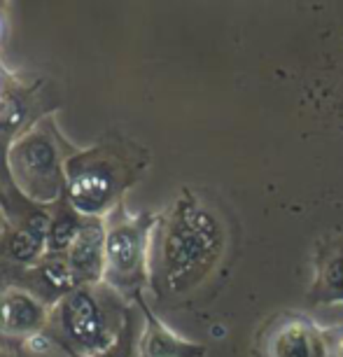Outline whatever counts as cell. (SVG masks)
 I'll use <instances>...</instances> for the list:
<instances>
[{
  "mask_svg": "<svg viewBox=\"0 0 343 357\" xmlns=\"http://www.w3.org/2000/svg\"><path fill=\"white\" fill-rule=\"evenodd\" d=\"M43 306L26 292H10L0 301V329L3 332H36L43 325Z\"/></svg>",
  "mask_w": 343,
  "mask_h": 357,
  "instance_id": "cell-2",
  "label": "cell"
},
{
  "mask_svg": "<svg viewBox=\"0 0 343 357\" xmlns=\"http://www.w3.org/2000/svg\"><path fill=\"white\" fill-rule=\"evenodd\" d=\"M40 236L33 234L31 229H24V231H19L15 236V241H12V255H15L17 259H31L33 255L38 252L40 248Z\"/></svg>",
  "mask_w": 343,
  "mask_h": 357,
  "instance_id": "cell-9",
  "label": "cell"
},
{
  "mask_svg": "<svg viewBox=\"0 0 343 357\" xmlns=\"http://www.w3.org/2000/svg\"><path fill=\"white\" fill-rule=\"evenodd\" d=\"M105 259L117 271H131L138 261V238L131 229L119 227L105 238Z\"/></svg>",
  "mask_w": 343,
  "mask_h": 357,
  "instance_id": "cell-5",
  "label": "cell"
},
{
  "mask_svg": "<svg viewBox=\"0 0 343 357\" xmlns=\"http://www.w3.org/2000/svg\"><path fill=\"white\" fill-rule=\"evenodd\" d=\"M107 194H110V180L100 175V171H93L75 180L70 197L75 208H79L82 213H93L98 206L105 204Z\"/></svg>",
  "mask_w": 343,
  "mask_h": 357,
  "instance_id": "cell-4",
  "label": "cell"
},
{
  "mask_svg": "<svg viewBox=\"0 0 343 357\" xmlns=\"http://www.w3.org/2000/svg\"><path fill=\"white\" fill-rule=\"evenodd\" d=\"M77 220L70 218V215H63L52 225L49 229V243L56 248V250H63V248L73 245L77 241Z\"/></svg>",
  "mask_w": 343,
  "mask_h": 357,
  "instance_id": "cell-8",
  "label": "cell"
},
{
  "mask_svg": "<svg viewBox=\"0 0 343 357\" xmlns=\"http://www.w3.org/2000/svg\"><path fill=\"white\" fill-rule=\"evenodd\" d=\"M66 334L73 336L79 346H91L105 336V322L98 304L89 292H75L63 301L61 311Z\"/></svg>",
  "mask_w": 343,
  "mask_h": 357,
  "instance_id": "cell-1",
  "label": "cell"
},
{
  "mask_svg": "<svg viewBox=\"0 0 343 357\" xmlns=\"http://www.w3.org/2000/svg\"><path fill=\"white\" fill-rule=\"evenodd\" d=\"M19 161H22L24 175L36 178V185L52 183L56 178V157L54 147L43 138H29L19 147Z\"/></svg>",
  "mask_w": 343,
  "mask_h": 357,
  "instance_id": "cell-3",
  "label": "cell"
},
{
  "mask_svg": "<svg viewBox=\"0 0 343 357\" xmlns=\"http://www.w3.org/2000/svg\"><path fill=\"white\" fill-rule=\"evenodd\" d=\"M47 278H49L56 287H61L70 280V271L63 264H52V266H47Z\"/></svg>",
  "mask_w": 343,
  "mask_h": 357,
  "instance_id": "cell-10",
  "label": "cell"
},
{
  "mask_svg": "<svg viewBox=\"0 0 343 357\" xmlns=\"http://www.w3.org/2000/svg\"><path fill=\"white\" fill-rule=\"evenodd\" d=\"M98 255H100V243L96 234H79L77 241L73 243V252H70V261L73 266L79 268V271H86V268H96L98 266Z\"/></svg>",
  "mask_w": 343,
  "mask_h": 357,
  "instance_id": "cell-6",
  "label": "cell"
},
{
  "mask_svg": "<svg viewBox=\"0 0 343 357\" xmlns=\"http://www.w3.org/2000/svg\"><path fill=\"white\" fill-rule=\"evenodd\" d=\"M273 357H311L308 341L299 329H287L273 343Z\"/></svg>",
  "mask_w": 343,
  "mask_h": 357,
  "instance_id": "cell-7",
  "label": "cell"
}]
</instances>
